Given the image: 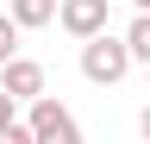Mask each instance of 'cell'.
Here are the masks:
<instances>
[{
	"mask_svg": "<svg viewBox=\"0 0 150 144\" xmlns=\"http://www.w3.org/2000/svg\"><path fill=\"white\" fill-rule=\"evenodd\" d=\"M131 63H138V57H131V44H125V38H106V31L81 38V75H88L94 88H112Z\"/></svg>",
	"mask_w": 150,
	"mask_h": 144,
	"instance_id": "6da1fadb",
	"label": "cell"
},
{
	"mask_svg": "<svg viewBox=\"0 0 150 144\" xmlns=\"http://www.w3.org/2000/svg\"><path fill=\"white\" fill-rule=\"evenodd\" d=\"M31 132H38V144H75L81 125H75V113H69L63 100L38 94V100H31Z\"/></svg>",
	"mask_w": 150,
	"mask_h": 144,
	"instance_id": "7a4b0ae2",
	"label": "cell"
},
{
	"mask_svg": "<svg viewBox=\"0 0 150 144\" xmlns=\"http://www.w3.org/2000/svg\"><path fill=\"white\" fill-rule=\"evenodd\" d=\"M56 19L69 38H94V31H106V0H63Z\"/></svg>",
	"mask_w": 150,
	"mask_h": 144,
	"instance_id": "3957f363",
	"label": "cell"
},
{
	"mask_svg": "<svg viewBox=\"0 0 150 144\" xmlns=\"http://www.w3.org/2000/svg\"><path fill=\"white\" fill-rule=\"evenodd\" d=\"M0 88H13L19 100H38V94H44V63H31V57L0 63Z\"/></svg>",
	"mask_w": 150,
	"mask_h": 144,
	"instance_id": "277c9868",
	"label": "cell"
},
{
	"mask_svg": "<svg viewBox=\"0 0 150 144\" xmlns=\"http://www.w3.org/2000/svg\"><path fill=\"white\" fill-rule=\"evenodd\" d=\"M6 13H13L25 31H38V25H50L56 13H63V0H6Z\"/></svg>",
	"mask_w": 150,
	"mask_h": 144,
	"instance_id": "5b68a950",
	"label": "cell"
},
{
	"mask_svg": "<svg viewBox=\"0 0 150 144\" xmlns=\"http://www.w3.org/2000/svg\"><path fill=\"white\" fill-rule=\"evenodd\" d=\"M125 44H131V57H138V63H150V13H138V19L125 25Z\"/></svg>",
	"mask_w": 150,
	"mask_h": 144,
	"instance_id": "8992f818",
	"label": "cell"
},
{
	"mask_svg": "<svg viewBox=\"0 0 150 144\" xmlns=\"http://www.w3.org/2000/svg\"><path fill=\"white\" fill-rule=\"evenodd\" d=\"M19 31H25V25H19L13 13H0V63H13V57H19Z\"/></svg>",
	"mask_w": 150,
	"mask_h": 144,
	"instance_id": "52a82bcc",
	"label": "cell"
},
{
	"mask_svg": "<svg viewBox=\"0 0 150 144\" xmlns=\"http://www.w3.org/2000/svg\"><path fill=\"white\" fill-rule=\"evenodd\" d=\"M13 106H19V94H13V88H0V138L19 125V119H13Z\"/></svg>",
	"mask_w": 150,
	"mask_h": 144,
	"instance_id": "ba28073f",
	"label": "cell"
},
{
	"mask_svg": "<svg viewBox=\"0 0 150 144\" xmlns=\"http://www.w3.org/2000/svg\"><path fill=\"white\" fill-rule=\"evenodd\" d=\"M138 132H144V138H150V106H144V113H138Z\"/></svg>",
	"mask_w": 150,
	"mask_h": 144,
	"instance_id": "9c48e42d",
	"label": "cell"
},
{
	"mask_svg": "<svg viewBox=\"0 0 150 144\" xmlns=\"http://www.w3.org/2000/svg\"><path fill=\"white\" fill-rule=\"evenodd\" d=\"M131 6H138V13H150V0H131Z\"/></svg>",
	"mask_w": 150,
	"mask_h": 144,
	"instance_id": "30bf717a",
	"label": "cell"
}]
</instances>
